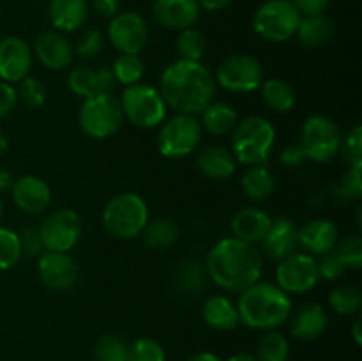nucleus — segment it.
Segmentation results:
<instances>
[{
	"label": "nucleus",
	"instance_id": "obj_1",
	"mask_svg": "<svg viewBox=\"0 0 362 361\" xmlns=\"http://www.w3.org/2000/svg\"><path fill=\"white\" fill-rule=\"evenodd\" d=\"M159 94L166 106L179 113H200L211 105L216 94V80L202 62L177 60L161 74Z\"/></svg>",
	"mask_w": 362,
	"mask_h": 361
},
{
	"label": "nucleus",
	"instance_id": "obj_2",
	"mask_svg": "<svg viewBox=\"0 0 362 361\" xmlns=\"http://www.w3.org/2000/svg\"><path fill=\"white\" fill-rule=\"evenodd\" d=\"M205 265L216 285L243 292L260 280L264 260L255 244L237 237H225L209 250Z\"/></svg>",
	"mask_w": 362,
	"mask_h": 361
},
{
	"label": "nucleus",
	"instance_id": "obj_3",
	"mask_svg": "<svg viewBox=\"0 0 362 361\" xmlns=\"http://www.w3.org/2000/svg\"><path fill=\"white\" fill-rule=\"evenodd\" d=\"M237 311L244 326L269 331L288 321L292 314V299L278 285L257 282L243 290Z\"/></svg>",
	"mask_w": 362,
	"mask_h": 361
},
{
	"label": "nucleus",
	"instance_id": "obj_4",
	"mask_svg": "<svg viewBox=\"0 0 362 361\" xmlns=\"http://www.w3.org/2000/svg\"><path fill=\"white\" fill-rule=\"evenodd\" d=\"M274 142L276 131L271 120L262 115L246 117L233 127L232 154L243 165H265Z\"/></svg>",
	"mask_w": 362,
	"mask_h": 361
},
{
	"label": "nucleus",
	"instance_id": "obj_5",
	"mask_svg": "<svg viewBox=\"0 0 362 361\" xmlns=\"http://www.w3.org/2000/svg\"><path fill=\"white\" fill-rule=\"evenodd\" d=\"M148 222V209L136 193L115 195L103 211V225L119 239H133Z\"/></svg>",
	"mask_w": 362,
	"mask_h": 361
},
{
	"label": "nucleus",
	"instance_id": "obj_6",
	"mask_svg": "<svg viewBox=\"0 0 362 361\" xmlns=\"http://www.w3.org/2000/svg\"><path fill=\"white\" fill-rule=\"evenodd\" d=\"M78 120L85 134L92 138L113 137L120 130L124 120L120 99H117L112 92L85 98L81 103Z\"/></svg>",
	"mask_w": 362,
	"mask_h": 361
},
{
	"label": "nucleus",
	"instance_id": "obj_7",
	"mask_svg": "<svg viewBox=\"0 0 362 361\" xmlns=\"http://www.w3.org/2000/svg\"><path fill=\"white\" fill-rule=\"evenodd\" d=\"M300 18L292 0H267L255 13L253 28L265 41L285 42L296 35Z\"/></svg>",
	"mask_w": 362,
	"mask_h": 361
},
{
	"label": "nucleus",
	"instance_id": "obj_8",
	"mask_svg": "<svg viewBox=\"0 0 362 361\" xmlns=\"http://www.w3.org/2000/svg\"><path fill=\"white\" fill-rule=\"evenodd\" d=\"M202 138V124L191 113H177L166 120L158 134V149L165 158H186L197 149Z\"/></svg>",
	"mask_w": 362,
	"mask_h": 361
},
{
	"label": "nucleus",
	"instance_id": "obj_9",
	"mask_svg": "<svg viewBox=\"0 0 362 361\" xmlns=\"http://www.w3.org/2000/svg\"><path fill=\"white\" fill-rule=\"evenodd\" d=\"M124 117L138 127H156L165 120L166 103L158 88L151 85L134 84L126 87L120 99Z\"/></svg>",
	"mask_w": 362,
	"mask_h": 361
},
{
	"label": "nucleus",
	"instance_id": "obj_10",
	"mask_svg": "<svg viewBox=\"0 0 362 361\" xmlns=\"http://www.w3.org/2000/svg\"><path fill=\"white\" fill-rule=\"evenodd\" d=\"M341 140V131L334 120L324 115H313L304 120L299 145L306 158L327 163L339 152Z\"/></svg>",
	"mask_w": 362,
	"mask_h": 361
},
{
	"label": "nucleus",
	"instance_id": "obj_11",
	"mask_svg": "<svg viewBox=\"0 0 362 361\" xmlns=\"http://www.w3.org/2000/svg\"><path fill=\"white\" fill-rule=\"evenodd\" d=\"M216 81L230 92H253L264 81V67L255 57L233 53L219 64Z\"/></svg>",
	"mask_w": 362,
	"mask_h": 361
},
{
	"label": "nucleus",
	"instance_id": "obj_12",
	"mask_svg": "<svg viewBox=\"0 0 362 361\" xmlns=\"http://www.w3.org/2000/svg\"><path fill=\"white\" fill-rule=\"evenodd\" d=\"M45 251H62L67 253L81 236V219L73 209L52 211L39 225Z\"/></svg>",
	"mask_w": 362,
	"mask_h": 361
},
{
	"label": "nucleus",
	"instance_id": "obj_13",
	"mask_svg": "<svg viewBox=\"0 0 362 361\" xmlns=\"http://www.w3.org/2000/svg\"><path fill=\"white\" fill-rule=\"evenodd\" d=\"M278 287L286 294H300L313 289L320 280L318 262L310 253H292L290 257L279 260L276 269Z\"/></svg>",
	"mask_w": 362,
	"mask_h": 361
},
{
	"label": "nucleus",
	"instance_id": "obj_14",
	"mask_svg": "<svg viewBox=\"0 0 362 361\" xmlns=\"http://www.w3.org/2000/svg\"><path fill=\"white\" fill-rule=\"evenodd\" d=\"M108 38L120 53L138 55L147 46L148 25L138 13H117L108 25Z\"/></svg>",
	"mask_w": 362,
	"mask_h": 361
},
{
	"label": "nucleus",
	"instance_id": "obj_15",
	"mask_svg": "<svg viewBox=\"0 0 362 361\" xmlns=\"http://www.w3.org/2000/svg\"><path fill=\"white\" fill-rule=\"evenodd\" d=\"M37 273L48 289L66 290L76 283L80 271L71 255L62 251H42L37 260Z\"/></svg>",
	"mask_w": 362,
	"mask_h": 361
},
{
	"label": "nucleus",
	"instance_id": "obj_16",
	"mask_svg": "<svg viewBox=\"0 0 362 361\" xmlns=\"http://www.w3.org/2000/svg\"><path fill=\"white\" fill-rule=\"evenodd\" d=\"M32 67V50L21 38L0 39V80L18 84L28 76Z\"/></svg>",
	"mask_w": 362,
	"mask_h": 361
},
{
	"label": "nucleus",
	"instance_id": "obj_17",
	"mask_svg": "<svg viewBox=\"0 0 362 361\" xmlns=\"http://www.w3.org/2000/svg\"><path fill=\"white\" fill-rule=\"evenodd\" d=\"M11 195L18 209L28 214H39L49 207L52 190L48 184L35 176H23L16 179L11 188Z\"/></svg>",
	"mask_w": 362,
	"mask_h": 361
},
{
	"label": "nucleus",
	"instance_id": "obj_18",
	"mask_svg": "<svg viewBox=\"0 0 362 361\" xmlns=\"http://www.w3.org/2000/svg\"><path fill=\"white\" fill-rule=\"evenodd\" d=\"M299 229L288 218L272 219L271 229L267 230L262 243V250L272 260H283L296 253L299 248Z\"/></svg>",
	"mask_w": 362,
	"mask_h": 361
},
{
	"label": "nucleus",
	"instance_id": "obj_19",
	"mask_svg": "<svg viewBox=\"0 0 362 361\" xmlns=\"http://www.w3.org/2000/svg\"><path fill=\"white\" fill-rule=\"evenodd\" d=\"M152 13L156 21L163 27L184 30L198 21L200 6L198 0H154Z\"/></svg>",
	"mask_w": 362,
	"mask_h": 361
},
{
	"label": "nucleus",
	"instance_id": "obj_20",
	"mask_svg": "<svg viewBox=\"0 0 362 361\" xmlns=\"http://www.w3.org/2000/svg\"><path fill=\"white\" fill-rule=\"evenodd\" d=\"M290 333L297 340H315L327 329L329 319L324 306L318 303H304L290 314Z\"/></svg>",
	"mask_w": 362,
	"mask_h": 361
},
{
	"label": "nucleus",
	"instance_id": "obj_21",
	"mask_svg": "<svg viewBox=\"0 0 362 361\" xmlns=\"http://www.w3.org/2000/svg\"><path fill=\"white\" fill-rule=\"evenodd\" d=\"M35 55L39 62L53 71L66 69L74 59V50L71 42L59 32H45L35 39Z\"/></svg>",
	"mask_w": 362,
	"mask_h": 361
},
{
	"label": "nucleus",
	"instance_id": "obj_22",
	"mask_svg": "<svg viewBox=\"0 0 362 361\" xmlns=\"http://www.w3.org/2000/svg\"><path fill=\"white\" fill-rule=\"evenodd\" d=\"M69 88L76 96L81 98H90V96L103 94V92H112L117 80L113 76L112 67H74L69 73Z\"/></svg>",
	"mask_w": 362,
	"mask_h": 361
},
{
	"label": "nucleus",
	"instance_id": "obj_23",
	"mask_svg": "<svg viewBox=\"0 0 362 361\" xmlns=\"http://www.w3.org/2000/svg\"><path fill=\"white\" fill-rule=\"evenodd\" d=\"M299 246L310 255H324L334 250L338 243V229L329 219H311L299 229Z\"/></svg>",
	"mask_w": 362,
	"mask_h": 361
},
{
	"label": "nucleus",
	"instance_id": "obj_24",
	"mask_svg": "<svg viewBox=\"0 0 362 361\" xmlns=\"http://www.w3.org/2000/svg\"><path fill=\"white\" fill-rule=\"evenodd\" d=\"M272 218L267 212L260 211L257 207H246L235 212L230 222V229H232L233 237L243 239L246 243H260L265 237L267 230L271 229Z\"/></svg>",
	"mask_w": 362,
	"mask_h": 361
},
{
	"label": "nucleus",
	"instance_id": "obj_25",
	"mask_svg": "<svg viewBox=\"0 0 362 361\" xmlns=\"http://www.w3.org/2000/svg\"><path fill=\"white\" fill-rule=\"evenodd\" d=\"M49 20L60 32H74L87 21V0H52L49 2Z\"/></svg>",
	"mask_w": 362,
	"mask_h": 361
},
{
	"label": "nucleus",
	"instance_id": "obj_26",
	"mask_svg": "<svg viewBox=\"0 0 362 361\" xmlns=\"http://www.w3.org/2000/svg\"><path fill=\"white\" fill-rule=\"evenodd\" d=\"M197 165L200 168V172L205 177H209V179L225 180L233 176L237 161L233 158L232 151H228L225 147H219V145H212V147L204 149L198 154Z\"/></svg>",
	"mask_w": 362,
	"mask_h": 361
},
{
	"label": "nucleus",
	"instance_id": "obj_27",
	"mask_svg": "<svg viewBox=\"0 0 362 361\" xmlns=\"http://www.w3.org/2000/svg\"><path fill=\"white\" fill-rule=\"evenodd\" d=\"M202 317L207 322V326L218 331H230L240 324L237 306L226 296L209 297L202 308Z\"/></svg>",
	"mask_w": 362,
	"mask_h": 361
},
{
	"label": "nucleus",
	"instance_id": "obj_28",
	"mask_svg": "<svg viewBox=\"0 0 362 361\" xmlns=\"http://www.w3.org/2000/svg\"><path fill=\"white\" fill-rule=\"evenodd\" d=\"M296 34L299 38L300 45L308 46V48H317V46H324L331 42L336 30L334 23L325 14H318V16L300 18Z\"/></svg>",
	"mask_w": 362,
	"mask_h": 361
},
{
	"label": "nucleus",
	"instance_id": "obj_29",
	"mask_svg": "<svg viewBox=\"0 0 362 361\" xmlns=\"http://www.w3.org/2000/svg\"><path fill=\"white\" fill-rule=\"evenodd\" d=\"M276 180L265 165H253L244 172L243 190L251 200H267L274 193Z\"/></svg>",
	"mask_w": 362,
	"mask_h": 361
},
{
	"label": "nucleus",
	"instance_id": "obj_30",
	"mask_svg": "<svg viewBox=\"0 0 362 361\" xmlns=\"http://www.w3.org/2000/svg\"><path fill=\"white\" fill-rule=\"evenodd\" d=\"M141 234H144V243L152 250H166V248L173 246L180 236L179 227L170 218H158L147 222Z\"/></svg>",
	"mask_w": 362,
	"mask_h": 361
},
{
	"label": "nucleus",
	"instance_id": "obj_31",
	"mask_svg": "<svg viewBox=\"0 0 362 361\" xmlns=\"http://www.w3.org/2000/svg\"><path fill=\"white\" fill-rule=\"evenodd\" d=\"M202 130L212 134H226L237 124V113L226 103H211L202 110Z\"/></svg>",
	"mask_w": 362,
	"mask_h": 361
},
{
	"label": "nucleus",
	"instance_id": "obj_32",
	"mask_svg": "<svg viewBox=\"0 0 362 361\" xmlns=\"http://www.w3.org/2000/svg\"><path fill=\"white\" fill-rule=\"evenodd\" d=\"M262 99H264L265 105L271 110L279 113L290 112V110L296 106V91L290 84L283 80H276V78H271V80L262 81Z\"/></svg>",
	"mask_w": 362,
	"mask_h": 361
},
{
	"label": "nucleus",
	"instance_id": "obj_33",
	"mask_svg": "<svg viewBox=\"0 0 362 361\" xmlns=\"http://www.w3.org/2000/svg\"><path fill=\"white\" fill-rule=\"evenodd\" d=\"M290 343L285 335L269 329L257 345V360L258 361H286L288 360Z\"/></svg>",
	"mask_w": 362,
	"mask_h": 361
},
{
	"label": "nucleus",
	"instance_id": "obj_34",
	"mask_svg": "<svg viewBox=\"0 0 362 361\" xmlns=\"http://www.w3.org/2000/svg\"><path fill=\"white\" fill-rule=\"evenodd\" d=\"M175 48L182 60L200 62L205 50H207V39H205V35L202 34L200 30H197V28H184V30H180L179 35H177Z\"/></svg>",
	"mask_w": 362,
	"mask_h": 361
},
{
	"label": "nucleus",
	"instance_id": "obj_35",
	"mask_svg": "<svg viewBox=\"0 0 362 361\" xmlns=\"http://www.w3.org/2000/svg\"><path fill=\"white\" fill-rule=\"evenodd\" d=\"M113 76L117 81L129 87V85L140 84L141 76H144V62L138 55H131V53H120L115 59L112 66Z\"/></svg>",
	"mask_w": 362,
	"mask_h": 361
},
{
	"label": "nucleus",
	"instance_id": "obj_36",
	"mask_svg": "<svg viewBox=\"0 0 362 361\" xmlns=\"http://www.w3.org/2000/svg\"><path fill=\"white\" fill-rule=\"evenodd\" d=\"M362 303L361 290L354 285H339L329 294V304L339 315L357 314Z\"/></svg>",
	"mask_w": 362,
	"mask_h": 361
},
{
	"label": "nucleus",
	"instance_id": "obj_37",
	"mask_svg": "<svg viewBox=\"0 0 362 361\" xmlns=\"http://www.w3.org/2000/svg\"><path fill=\"white\" fill-rule=\"evenodd\" d=\"M16 96L21 105L30 110H37L46 101V87L39 78L27 76L21 81H18Z\"/></svg>",
	"mask_w": 362,
	"mask_h": 361
},
{
	"label": "nucleus",
	"instance_id": "obj_38",
	"mask_svg": "<svg viewBox=\"0 0 362 361\" xmlns=\"http://www.w3.org/2000/svg\"><path fill=\"white\" fill-rule=\"evenodd\" d=\"M204 285V268L198 262L187 260L177 269L175 287L184 294H197Z\"/></svg>",
	"mask_w": 362,
	"mask_h": 361
},
{
	"label": "nucleus",
	"instance_id": "obj_39",
	"mask_svg": "<svg viewBox=\"0 0 362 361\" xmlns=\"http://www.w3.org/2000/svg\"><path fill=\"white\" fill-rule=\"evenodd\" d=\"M20 237L14 230L0 227V271L14 268L21 258Z\"/></svg>",
	"mask_w": 362,
	"mask_h": 361
},
{
	"label": "nucleus",
	"instance_id": "obj_40",
	"mask_svg": "<svg viewBox=\"0 0 362 361\" xmlns=\"http://www.w3.org/2000/svg\"><path fill=\"white\" fill-rule=\"evenodd\" d=\"M127 349L129 345L120 336L105 335L95 343V361H127Z\"/></svg>",
	"mask_w": 362,
	"mask_h": 361
},
{
	"label": "nucleus",
	"instance_id": "obj_41",
	"mask_svg": "<svg viewBox=\"0 0 362 361\" xmlns=\"http://www.w3.org/2000/svg\"><path fill=\"white\" fill-rule=\"evenodd\" d=\"M332 251L346 269H359L362 265V237L359 234H354V236L345 237L343 241L336 243Z\"/></svg>",
	"mask_w": 362,
	"mask_h": 361
},
{
	"label": "nucleus",
	"instance_id": "obj_42",
	"mask_svg": "<svg viewBox=\"0 0 362 361\" xmlns=\"http://www.w3.org/2000/svg\"><path fill=\"white\" fill-rule=\"evenodd\" d=\"M127 361H166L161 343L152 338H138L127 349Z\"/></svg>",
	"mask_w": 362,
	"mask_h": 361
},
{
	"label": "nucleus",
	"instance_id": "obj_43",
	"mask_svg": "<svg viewBox=\"0 0 362 361\" xmlns=\"http://www.w3.org/2000/svg\"><path fill=\"white\" fill-rule=\"evenodd\" d=\"M339 149H343V154H345L350 168H362V127L359 124L346 133Z\"/></svg>",
	"mask_w": 362,
	"mask_h": 361
},
{
	"label": "nucleus",
	"instance_id": "obj_44",
	"mask_svg": "<svg viewBox=\"0 0 362 361\" xmlns=\"http://www.w3.org/2000/svg\"><path fill=\"white\" fill-rule=\"evenodd\" d=\"M105 48V38L99 30L92 28V30H85L83 34L78 38L76 46H74V53L81 59H94Z\"/></svg>",
	"mask_w": 362,
	"mask_h": 361
},
{
	"label": "nucleus",
	"instance_id": "obj_45",
	"mask_svg": "<svg viewBox=\"0 0 362 361\" xmlns=\"http://www.w3.org/2000/svg\"><path fill=\"white\" fill-rule=\"evenodd\" d=\"M339 197H343L349 202L361 200L362 195V184H361V168H350L349 172L343 176L341 183L338 186Z\"/></svg>",
	"mask_w": 362,
	"mask_h": 361
},
{
	"label": "nucleus",
	"instance_id": "obj_46",
	"mask_svg": "<svg viewBox=\"0 0 362 361\" xmlns=\"http://www.w3.org/2000/svg\"><path fill=\"white\" fill-rule=\"evenodd\" d=\"M18 237H20L21 253L28 255V257H39L45 251L41 236H39V230L35 227H23Z\"/></svg>",
	"mask_w": 362,
	"mask_h": 361
},
{
	"label": "nucleus",
	"instance_id": "obj_47",
	"mask_svg": "<svg viewBox=\"0 0 362 361\" xmlns=\"http://www.w3.org/2000/svg\"><path fill=\"white\" fill-rule=\"evenodd\" d=\"M318 262V271H320V278L325 280H336L345 273V265L343 262L336 257L334 251H327V253L320 255Z\"/></svg>",
	"mask_w": 362,
	"mask_h": 361
},
{
	"label": "nucleus",
	"instance_id": "obj_48",
	"mask_svg": "<svg viewBox=\"0 0 362 361\" xmlns=\"http://www.w3.org/2000/svg\"><path fill=\"white\" fill-rule=\"evenodd\" d=\"M18 103L16 88L13 87V84H6V81H0V119L6 115H9L14 110Z\"/></svg>",
	"mask_w": 362,
	"mask_h": 361
},
{
	"label": "nucleus",
	"instance_id": "obj_49",
	"mask_svg": "<svg viewBox=\"0 0 362 361\" xmlns=\"http://www.w3.org/2000/svg\"><path fill=\"white\" fill-rule=\"evenodd\" d=\"M292 4L297 7L300 16H318L325 13L331 0H292Z\"/></svg>",
	"mask_w": 362,
	"mask_h": 361
},
{
	"label": "nucleus",
	"instance_id": "obj_50",
	"mask_svg": "<svg viewBox=\"0 0 362 361\" xmlns=\"http://www.w3.org/2000/svg\"><path fill=\"white\" fill-rule=\"evenodd\" d=\"M304 159H306V154H304L303 147L299 144L297 145H288L286 149H283L281 152V163L285 166H290V168H296V166L303 165Z\"/></svg>",
	"mask_w": 362,
	"mask_h": 361
},
{
	"label": "nucleus",
	"instance_id": "obj_51",
	"mask_svg": "<svg viewBox=\"0 0 362 361\" xmlns=\"http://www.w3.org/2000/svg\"><path fill=\"white\" fill-rule=\"evenodd\" d=\"M92 6L99 16L110 18V20L119 13V0H92Z\"/></svg>",
	"mask_w": 362,
	"mask_h": 361
},
{
	"label": "nucleus",
	"instance_id": "obj_52",
	"mask_svg": "<svg viewBox=\"0 0 362 361\" xmlns=\"http://www.w3.org/2000/svg\"><path fill=\"white\" fill-rule=\"evenodd\" d=\"M232 4V0H198V6L207 11H219L225 9Z\"/></svg>",
	"mask_w": 362,
	"mask_h": 361
},
{
	"label": "nucleus",
	"instance_id": "obj_53",
	"mask_svg": "<svg viewBox=\"0 0 362 361\" xmlns=\"http://www.w3.org/2000/svg\"><path fill=\"white\" fill-rule=\"evenodd\" d=\"M13 176H11V172H7L6 168H0V193H6V191H9L11 188H13Z\"/></svg>",
	"mask_w": 362,
	"mask_h": 361
},
{
	"label": "nucleus",
	"instance_id": "obj_54",
	"mask_svg": "<svg viewBox=\"0 0 362 361\" xmlns=\"http://www.w3.org/2000/svg\"><path fill=\"white\" fill-rule=\"evenodd\" d=\"M186 361H221V357L216 356L214 353H197L191 357H187Z\"/></svg>",
	"mask_w": 362,
	"mask_h": 361
},
{
	"label": "nucleus",
	"instance_id": "obj_55",
	"mask_svg": "<svg viewBox=\"0 0 362 361\" xmlns=\"http://www.w3.org/2000/svg\"><path fill=\"white\" fill-rule=\"evenodd\" d=\"M352 333H354V340H356V343H357V345H361V343H362V335H361V317L357 319L356 322H354V329H352Z\"/></svg>",
	"mask_w": 362,
	"mask_h": 361
},
{
	"label": "nucleus",
	"instance_id": "obj_56",
	"mask_svg": "<svg viewBox=\"0 0 362 361\" xmlns=\"http://www.w3.org/2000/svg\"><path fill=\"white\" fill-rule=\"evenodd\" d=\"M228 361H258V360L247 353H239V354H233Z\"/></svg>",
	"mask_w": 362,
	"mask_h": 361
},
{
	"label": "nucleus",
	"instance_id": "obj_57",
	"mask_svg": "<svg viewBox=\"0 0 362 361\" xmlns=\"http://www.w3.org/2000/svg\"><path fill=\"white\" fill-rule=\"evenodd\" d=\"M7 147H9V142H7L6 134L0 131V156H4V152L7 151Z\"/></svg>",
	"mask_w": 362,
	"mask_h": 361
},
{
	"label": "nucleus",
	"instance_id": "obj_58",
	"mask_svg": "<svg viewBox=\"0 0 362 361\" xmlns=\"http://www.w3.org/2000/svg\"><path fill=\"white\" fill-rule=\"evenodd\" d=\"M2 214H4V202L2 198H0V219H2Z\"/></svg>",
	"mask_w": 362,
	"mask_h": 361
}]
</instances>
